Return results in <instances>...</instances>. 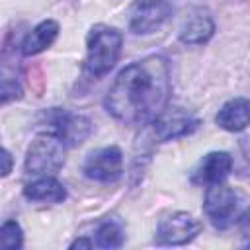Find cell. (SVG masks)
<instances>
[{
    "mask_svg": "<svg viewBox=\"0 0 250 250\" xmlns=\"http://www.w3.org/2000/svg\"><path fill=\"white\" fill-rule=\"evenodd\" d=\"M170 92L168 61L162 55H148L119 70L104 105L123 125H146L166 109Z\"/></svg>",
    "mask_w": 250,
    "mask_h": 250,
    "instance_id": "cell-1",
    "label": "cell"
},
{
    "mask_svg": "<svg viewBox=\"0 0 250 250\" xmlns=\"http://www.w3.org/2000/svg\"><path fill=\"white\" fill-rule=\"evenodd\" d=\"M121 45H123V35L119 29L105 23L94 25L86 37V59H84L86 72L94 78L105 76L115 66L121 55Z\"/></svg>",
    "mask_w": 250,
    "mask_h": 250,
    "instance_id": "cell-2",
    "label": "cell"
},
{
    "mask_svg": "<svg viewBox=\"0 0 250 250\" xmlns=\"http://www.w3.org/2000/svg\"><path fill=\"white\" fill-rule=\"evenodd\" d=\"M64 143L53 133L37 135L25 152L23 168L33 176H55L64 166Z\"/></svg>",
    "mask_w": 250,
    "mask_h": 250,
    "instance_id": "cell-3",
    "label": "cell"
},
{
    "mask_svg": "<svg viewBox=\"0 0 250 250\" xmlns=\"http://www.w3.org/2000/svg\"><path fill=\"white\" fill-rule=\"evenodd\" d=\"M43 125H47V133L57 135L66 146L82 145L92 133V123L88 117L70 113L68 109L51 107L43 113Z\"/></svg>",
    "mask_w": 250,
    "mask_h": 250,
    "instance_id": "cell-4",
    "label": "cell"
},
{
    "mask_svg": "<svg viewBox=\"0 0 250 250\" xmlns=\"http://www.w3.org/2000/svg\"><path fill=\"white\" fill-rule=\"evenodd\" d=\"M238 203H240L238 193L230 186L223 182H215V184H209V188L205 189L203 211L207 219L213 223V227L227 229L238 217Z\"/></svg>",
    "mask_w": 250,
    "mask_h": 250,
    "instance_id": "cell-5",
    "label": "cell"
},
{
    "mask_svg": "<svg viewBox=\"0 0 250 250\" xmlns=\"http://www.w3.org/2000/svg\"><path fill=\"white\" fill-rule=\"evenodd\" d=\"M203 225L197 221L191 213L176 211L160 219L154 234V244L158 246H182L191 242L199 232Z\"/></svg>",
    "mask_w": 250,
    "mask_h": 250,
    "instance_id": "cell-6",
    "label": "cell"
},
{
    "mask_svg": "<svg viewBox=\"0 0 250 250\" xmlns=\"http://www.w3.org/2000/svg\"><path fill=\"white\" fill-rule=\"evenodd\" d=\"M174 12L168 0H137L129 10V29L133 33H150L158 29Z\"/></svg>",
    "mask_w": 250,
    "mask_h": 250,
    "instance_id": "cell-7",
    "label": "cell"
},
{
    "mask_svg": "<svg viewBox=\"0 0 250 250\" xmlns=\"http://www.w3.org/2000/svg\"><path fill=\"white\" fill-rule=\"evenodd\" d=\"M82 170L84 176L94 182H115L123 174V154L117 146H104L86 158Z\"/></svg>",
    "mask_w": 250,
    "mask_h": 250,
    "instance_id": "cell-8",
    "label": "cell"
},
{
    "mask_svg": "<svg viewBox=\"0 0 250 250\" xmlns=\"http://www.w3.org/2000/svg\"><path fill=\"white\" fill-rule=\"evenodd\" d=\"M199 127V119L193 117L191 113L184 111V109H164L154 121H152V129H154V137L164 143V141H174L186 135H191L195 129Z\"/></svg>",
    "mask_w": 250,
    "mask_h": 250,
    "instance_id": "cell-9",
    "label": "cell"
},
{
    "mask_svg": "<svg viewBox=\"0 0 250 250\" xmlns=\"http://www.w3.org/2000/svg\"><path fill=\"white\" fill-rule=\"evenodd\" d=\"M232 170V156L225 150L207 152L195 170L191 172V184L195 186H209L215 182H223Z\"/></svg>",
    "mask_w": 250,
    "mask_h": 250,
    "instance_id": "cell-10",
    "label": "cell"
},
{
    "mask_svg": "<svg viewBox=\"0 0 250 250\" xmlns=\"http://www.w3.org/2000/svg\"><path fill=\"white\" fill-rule=\"evenodd\" d=\"M215 33L213 16L205 8H195L180 27V41L186 45H203Z\"/></svg>",
    "mask_w": 250,
    "mask_h": 250,
    "instance_id": "cell-11",
    "label": "cell"
},
{
    "mask_svg": "<svg viewBox=\"0 0 250 250\" xmlns=\"http://www.w3.org/2000/svg\"><path fill=\"white\" fill-rule=\"evenodd\" d=\"M215 123L230 133L244 131L250 125V98H232L221 105Z\"/></svg>",
    "mask_w": 250,
    "mask_h": 250,
    "instance_id": "cell-12",
    "label": "cell"
},
{
    "mask_svg": "<svg viewBox=\"0 0 250 250\" xmlns=\"http://www.w3.org/2000/svg\"><path fill=\"white\" fill-rule=\"evenodd\" d=\"M59 35V23L55 20H43L39 21L21 41L20 51L23 57H33L49 49Z\"/></svg>",
    "mask_w": 250,
    "mask_h": 250,
    "instance_id": "cell-13",
    "label": "cell"
},
{
    "mask_svg": "<svg viewBox=\"0 0 250 250\" xmlns=\"http://www.w3.org/2000/svg\"><path fill=\"white\" fill-rule=\"evenodd\" d=\"M23 195L29 201H39V203H61L66 199V189L64 186L55 180L53 176H41L35 182L27 184L23 188Z\"/></svg>",
    "mask_w": 250,
    "mask_h": 250,
    "instance_id": "cell-14",
    "label": "cell"
},
{
    "mask_svg": "<svg viewBox=\"0 0 250 250\" xmlns=\"http://www.w3.org/2000/svg\"><path fill=\"white\" fill-rule=\"evenodd\" d=\"M125 240V230L119 221L105 219L96 229V244L100 248H119Z\"/></svg>",
    "mask_w": 250,
    "mask_h": 250,
    "instance_id": "cell-15",
    "label": "cell"
},
{
    "mask_svg": "<svg viewBox=\"0 0 250 250\" xmlns=\"http://www.w3.org/2000/svg\"><path fill=\"white\" fill-rule=\"evenodd\" d=\"M0 244L6 250H18V248L23 246V230H21V227H20L18 221L8 219V221L2 223V229H0Z\"/></svg>",
    "mask_w": 250,
    "mask_h": 250,
    "instance_id": "cell-16",
    "label": "cell"
},
{
    "mask_svg": "<svg viewBox=\"0 0 250 250\" xmlns=\"http://www.w3.org/2000/svg\"><path fill=\"white\" fill-rule=\"evenodd\" d=\"M23 94L21 86L18 80H12V78H2V104H10L12 100H20Z\"/></svg>",
    "mask_w": 250,
    "mask_h": 250,
    "instance_id": "cell-17",
    "label": "cell"
},
{
    "mask_svg": "<svg viewBox=\"0 0 250 250\" xmlns=\"http://www.w3.org/2000/svg\"><path fill=\"white\" fill-rule=\"evenodd\" d=\"M236 225H238V230L244 238H250V205L236 217Z\"/></svg>",
    "mask_w": 250,
    "mask_h": 250,
    "instance_id": "cell-18",
    "label": "cell"
},
{
    "mask_svg": "<svg viewBox=\"0 0 250 250\" xmlns=\"http://www.w3.org/2000/svg\"><path fill=\"white\" fill-rule=\"evenodd\" d=\"M2 160H4V166H2V176H8L12 172V154L8 148L2 150Z\"/></svg>",
    "mask_w": 250,
    "mask_h": 250,
    "instance_id": "cell-19",
    "label": "cell"
},
{
    "mask_svg": "<svg viewBox=\"0 0 250 250\" xmlns=\"http://www.w3.org/2000/svg\"><path fill=\"white\" fill-rule=\"evenodd\" d=\"M94 246V240H90V238H76L72 244H70V248L74 250V248H92Z\"/></svg>",
    "mask_w": 250,
    "mask_h": 250,
    "instance_id": "cell-20",
    "label": "cell"
}]
</instances>
